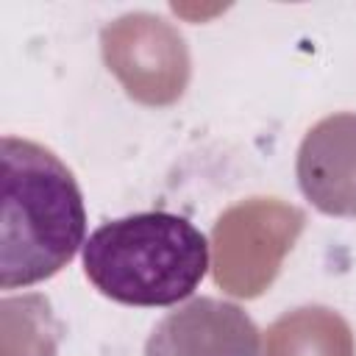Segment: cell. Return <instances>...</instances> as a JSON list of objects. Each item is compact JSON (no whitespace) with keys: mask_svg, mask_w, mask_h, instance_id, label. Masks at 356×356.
Instances as JSON below:
<instances>
[{"mask_svg":"<svg viewBox=\"0 0 356 356\" xmlns=\"http://www.w3.org/2000/svg\"><path fill=\"white\" fill-rule=\"evenodd\" d=\"M298 184L306 200L331 217H356V114L320 120L300 142Z\"/></svg>","mask_w":356,"mask_h":356,"instance_id":"cell-4","label":"cell"},{"mask_svg":"<svg viewBox=\"0 0 356 356\" xmlns=\"http://www.w3.org/2000/svg\"><path fill=\"white\" fill-rule=\"evenodd\" d=\"M92 286L122 306H175L209 273V239L172 211H136L97 225L81 250Z\"/></svg>","mask_w":356,"mask_h":356,"instance_id":"cell-2","label":"cell"},{"mask_svg":"<svg viewBox=\"0 0 356 356\" xmlns=\"http://www.w3.org/2000/svg\"><path fill=\"white\" fill-rule=\"evenodd\" d=\"M0 161V286H33L83 250V195L72 170L39 142L3 136Z\"/></svg>","mask_w":356,"mask_h":356,"instance_id":"cell-1","label":"cell"},{"mask_svg":"<svg viewBox=\"0 0 356 356\" xmlns=\"http://www.w3.org/2000/svg\"><path fill=\"white\" fill-rule=\"evenodd\" d=\"M261 334L250 314L220 298H192L164 314L145 342V356H259Z\"/></svg>","mask_w":356,"mask_h":356,"instance_id":"cell-3","label":"cell"}]
</instances>
